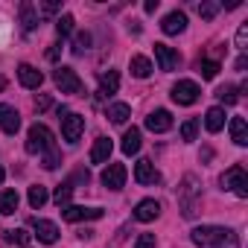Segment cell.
<instances>
[{"instance_id": "1", "label": "cell", "mask_w": 248, "mask_h": 248, "mask_svg": "<svg viewBox=\"0 0 248 248\" xmlns=\"http://www.w3.org/2000/svg\"><path fill=\"white\" fill-rule=\"evenodd\" d=\"M193 242L199 248H236L239 245V236L231 231V228H219V225H202V228H193Z\"/></svg>"}, {"instance_id": "2", "label": "cell", "mask_w": 248, "mask_h": 248, "mask_svg": "<svg viewBox=\"0 0 248 248\" xmlns=\"http://www.w3.org/2000/svg\"><path fill=\"white\" fill-rule=\"evenodd\" d=\"M178 204H181L184 219H196V213L202 207V190H199V178L196 175H187L184 184L178 187Z\"/></svg>"}, {"instance_id": "3", "label": "cell", "mask_w": 248, "mask_h": 248, "mask_svg": "<svg viewBox=\"0 0 248 248\" xmlns=\"http://www.w3.org/2000/svg\"><path fill=\"white\" fill-rule=\"evenodd\" d=\"M50 149H56L53 132H50L47 126H41V123L30 126V132H27V152H30V155H44V152H50Z\"/></svg>"}, {"instance_id": "4", "label": "cell", "mask_w": 248, "mask_h": 248, "mask_svg": "<svg viewBox=\"0 0 248 248\" xmlns=\"http://www.w3.org/2000/svg\"><path fill=\"white\" fill-rule=\"evenodd\" d=\"M219 184H222V190H231V193H236L239 199H248V175H245V170L236 164V167H231L222 178H219Z\"/></svg>"}, {"instance_id": "5", "label": "cell", "mask_w": 248, "mask_h": 248, "mask_svg": "<svg viewBox=\"0 0 248 248\" xmlns=\"http://www.w3.org/2000/svg\"><path fill=\"white\" fill-rule=\"evenodd\" d=\"M85 132V117L82 114H73V111H64L62 114V138L67 143H76Z\"/></svg>"}, {"instance_id": "6", "label": "cell", "mask_w": 248, "mask_h": 248, "mask_svg": "<svg viewBox=\"0 0 248 248\" xmlns=\"http://www.w3.org/2000/svg\"><path fill=\"white\" fill-rule=\"evenodd\" d=\"M53 82L59 85V91L62 93H82L85 88H82V79L76 76V70H70V67H56V73H53Z\"/></svg>"}, {"instance_id": "7", "label": "cell", "mask_w": 248, "mask_h": 248, "mask_svg": "<svg viewBox=\"0 0 248 248\" xmlns=\"http://www.w3.org/2000/svg\"><path fill=\"white\" fill-rule=\"evenodd\" d=\"M199 85L193 82V79H181L175 88H172V102H178V105H193L196 99H199Z\"/></svg>"}, {"instance_id": "8", "label": "cell", "mask_w": 248, "mask_h": 248, "mask_svg": "<svg viewBox=\"0 0 248 248\" xmlns=\"http://www.w3.org/2000/svg\"><path fill=\"white\" fill-rule=\"evenodd\" d=\"M126 167L123 164H108L105 170H102V175H99V181L108 187V190H123V184H126Z\"/></svg>"}, {"instance_id": "9", "label": "cell", "mask_w": 248, "mask_h": 248, "mask_svg": "<svg viewBox=\"0 0 248 248\" xmlns=\"http://www.w3.org/2000/svg\"><path fill=\"white\" fill-rule=\"evenodd\" d=\"M135 181L138 184H161V172L155 170V164L149 158H140L135 164Z\"/></svg>"}, {"instance_id": "10", "label": "cell", "mask_w": 248, "mask_h": 248, "mask_svg": "<svg viewBox=\"0 0 248 248\" xmlns=\"http://www.w3.org/2000/svg\"><path fill=\"white\" fill-rule=\"evenodd\" d=\"M146 129H149V132H155V135H164V132H170V129H172V114H170L167 108H158V111H152V114L146 117Z\"/></svg>"}, {"instance_id": "11", "label": "cell", "mask_w": 248, "mask_h": 248, "mask_svg": "<svg viewBox=\"0 0 248 248\" xmlns=\"http://www.w3.org/2000/svg\"><path fill=\"white\" fill-rule=\"evenodd\" d=\"M64 219L67 222H93V219H102V207H79V204H70V207H64Z\"/></svg>"}, {"instance_id": "12", "label": "cell", "mask_w": 248, "mask_h": 248, "mask_svg": "<svg viewBox=\"0 0 248 248\" xmlns=\"http://www.w3.org/2000/svg\"><path fill=\"white\" fill-rule=\"evenodd\" d=\"M155 59H158V67L167 70V73L181 64V56H178L172 47H167V44H155Z\"/></svg>"}, {"instance_id": "13", "label": "cell", "mask_w": 248, "mask_h": 248, "mask_svg": "<svg viewBox=\"0 0 248 248\" xmlns=\"http://www.w3.org/2000/svg\"><path fill=\"white\" fill-rule=\"evenodd\" d=\"M32 231H35L38 242H44V245H53L59 239V228L50 219H32Z\"/></svg>"}, {"instance_id": "14", "label": "cell", "mask_w": 248, "mask_h": 248, "mask_svg": "<svg viewBox=\"0 0 248 248\" xmlns=\"http://www.w3.org/2000/svg\"><path fill=\"white\" fill-rule=\"evenodd\" d=\"M18 79H21V85L30 88V91H38V88L44 85V73H41L38 67H32V64H21V67H18Z\"/></svg>"}, {"instance_id": "15", "label": "cell", "mask_w": 248, "mask_h": 248, "mask_svg": "<svg viewBox=\"0 0 248 248\" xmlns=\"http://www.w3.org/2000/svg\"><path fill=\"white\" fill-rule=\"evenodd\" d=\"M0 129H3L6 135H15L21 129V114L12 105H0Z\"/></svg>"}, {"instance_id": "16", "label": "cell", "mask_w": 248, "mask_h": 248, "mask_svg": "<svg viewBox=\"0 0 248 248\" xmlns=\"http://www.w3.org/2000/svg\"><path fill=\"white\" fill-rule=\"evenodd\" d=\"M161 30H164V35H178V32H184L187 30V15L184 12H170L164 21H161Z\"/></svg>"}, {"instance_id": "17", "label": "cell", "mask_w": 248, "mask_h": 248, "mask_svg": "<svg viewBox=\"0 0 248 248\" xmlns=\"http://www.w3.org/2000/svg\"><path fill=\"white\" fill-rule=\"evenodd\" d=\"M111 152H114L111 138H96L93 140V149H91V164H108Z\"/></svg>"}, {"instance_id": "18", "label": "cell", "mask_w": 248, "mask_h": 248, "mask_svg": "<svg viewBox=\"0 0 248 248\" xmlns=\"http://www.w3.org/2000/svg\"><path fill=\"white\" fill-rule=\"evenodd\" d=\"M158 216H161V204H158L155 199L138 202V207H135V219H138V222H152V219H158Z\"/></svg>"}, {"instance_id": "19", "label": "cell", "mask_w": 248, "mask_h": 248, "mask_svg": "<svg viewBox=\"0 0 248 248\" xmlns=\"http://www.w3.org/2000/svg\"><path fill=\"white\" fill-rule=\"evenodd\" d=\"M228 129H231V140H233L236 146H248V123H245L242 117H231Z\"/></svg>"}, {"instance_id": "20", "label": "cell", "mask_w": 248, "mask_h": 248, "mask_svg": "<svg viewBox=\"0 0 248 248\" xmlns=\"http://www.w3.org/2000/svg\"><path fill=\"white\" fill-rule=\"evenodd\" d=\"M117 88H120V73L117 70L99 73V96H111V93H117Z\"/></svg>"}, {"instance_id": "21", "label": "cell", "mask_w": 248, "mask_h": 248, "mask_svg": "<svg viewBox=\"0 0 248 248\" xmlns=\"http://www.w3.org/2000/svg\"><path fill=\"white\" fill-rule=\"evenodd\" d=\"M140 140H143V138H140V129L132 126L126 135H123V143H120V146H123V152H126V155H138V152H140Z\"/></svg>"}, {"instance_id": "22", "label": "cell", "mask_w": 248, "mask_h": 248, "mask_svg": "<svg viewBox=\"0 0 248 248\" xmlns=\"http://www.w3.org/2000/svg\"><path fill=\"white\" fill-rule=\"evenodd\" d=\"M204 126H207V132H222L225 129V111L222 108H207V114H204Z\"/></svg>"}, {"instance_id": "23", "label": "cell", "mask_w": 248, "mask_h": 248, "mask_svg": "<svg viewBox=\"0 0 248 248\" xmlns=\"http://www.w3.org/2000/svg\"><path fill=\"white\" fill-rule=\"evenodd\" d=\"M21 27L24 32H32L38 27V9L32 3H21Z\"/></svg>"}, {"instance_id": "24", "label": "cell", "mask_w": 248, "mask_h": 248, "mask_svg": "<svg viewBox=\"0 0 248 248\" xmlns=\"http://www.w3.org/2000/svg\"><path fill=\"white\" fill-rule=\"evenodd\" d=\"M129 70H132V76H135V79H146V76L152 73V62H149L146 56H132Z\"/></svg>"}, {"instance_id": "25", "label": "cell", "mask_w": 248, "mask_h": 248, "mask_svg": "<svg viewBox=\"0 0 248 248\" xmlns=\"http://www.w3.org/2000/svg\"><path fill=\"white\" fill-rule=\"evenodd\" d=\"M129 117H132V108H129L126 102H111V105H108V120L117 123V126H123Z\"/></svg>"}, {"instance_id": "26", "label": "cell", "mask_w": 248, "mask_h": 248, "mask_svg": "<svg viewBox=\"0 0 248 248\" xmlns=\"http://www.w3.org/2000/svg\"><path fill=\"white\" fill-rule=\"evenodd\" d=\"M18 193L15 190H0V213H15L18 210Z\"/></svg>"}, {"instance_id": "27", "label": "cell", "mask_w": 248, "mask_h": 248, "mask_svg": "<svg viewBox=\"0 0 248 248\" xmlns=\"http://www.w3.org/2000/svg\"><path fill=\"white\" fill-rule=\"evenodd\" d=\"M70 193H73V184H70V181H64V184H59V187H56L53 202L64 210V207H70Z\"/></svg>"}, {"instance_id": "28", "label": "cell", "mask_w": 248, "mask_h": 248, "mask_svg": "<svg viewBox=\"0 0 248 248\" xmlns=\"http://www.w3.org/2000/svg\"><path fill=\"white\" fill-rule=\"evenodd\" d=\"M27 199H30V207H35V210H38V207H44V204H47V199H50V196H47V187H41V184H32Z\"/></svg>"}, {"instance_id": "29", "label": "cell", "mask_w": 248, "mask_h": 248, "mask_svg": "<svg viewBox=\"0 0 248 248\" xmlns=\"http://www.w3.org/2000/svg\"><path fill=\"white\" fill-rule=\"evenodd\" d=\"M30 239H32V236H30L24 228H12V231H6V242H12V245H21V248H24V245H30Z\"/></svg>"}, {"instance_id": "30", "label": "cell", "mask_w": 248, "mask_h": 248, "mask_svg": "<svg viewBox=\"0 0 248 248\" xmlns=\"http://www.w3.org/2000/svg\"><path fill=\"white\" fill-rule=\"evenodd\" d=\"M73 15H62L59 21H56V32H59V38H67L70 32H73Z\"/></svg>"}, {"instance_id": "31", "label": "cell", "mask_w": 248, "mask_h": 248, "mask_svg": "<svg viewBox=\"0 0 248 248\" xmlns=\"http://www.w3.org/2000/svg\"><path fill=\"white\" fill-rule=\"evenodd\" d=\"M199 135V120H184V126H181V140H196Z\"/></svg>"}, {"instance_id": "32", "label": "cell", "mask_w": 248, "mask_h": 248, "mask_svg": "<svg viewBox=\"0 0 248 248\" xmlns=\"http://www.w3.org/2000/svg\"><path fill=\"white\" fill-rule=\"evenodd\" d=\"M199 73H202L204 79H216V73H219V62H210V59L199 62Z\"/></svg>"}, {"instance_id": "33", "label": "cell", "mask_w": 248, "mask_h": 248, "mask_svg": "<svg viewBox=\"0 0 248 248\" xmlns=\"http://www.w3.org/2000/svg\"><path fill=\"white\" fill-rule=\"evenodd\" d=\"M216 96H219V102H225V105H233V102L239 99L233 85H225V88H219V91H216Z\"/></svg>"}, {"instance_id": "34", "label": "cell", "mask_w": 248, "mask_h": 248, "mask_svg": "<svg viewBox=\"0 0 248 248\" xmlns=\"http://www.w3.org/2000/svg\"><path fill=\"white\" fill-rule=\"evenodd\" d=\"M88 47H91V35H88V32H76V38H73V53L82 56Z\"/></svg>"}, {"instance_id": "35", "label": "cell", "mask_w": 248, "mask_h": 248, "mask_svg": "<svg viewBox=\"0 0 248 248\" xmlns=\"http://www.w3.org/2000/svg\"><path fill=\"white\" fill-rule=\"evenodd\" d=\"M219 9H222V3H216V0H207V3H202V6H199V15H202L204 21H210Z\"/></svg>"}, {"instance_id": "36", "label": "cell", "mask_w": 248, "mask_h": 248, "mask_svg": "<svg viewBox=\"0 0 248 248\" xmlns=\"http://www.w3.org/2000/svg\"><path fill=\"white\" fill-rule=\"evenodd\" d=\"M59 164H62V155H59L56 149H50V152H44V161H41V167H44V170H56Z\"/></svg>"}, {"instance_id": "37", "label": "cell", "mask_w": 248, "mask_h": 248, "mask_svg": "<svg viewBox=\"0 0 248 248\" xmlns=\"http://www.w3.org/2000/svg\"><path fill=\"white\" fill-rule=\"evenodd\" d=\"M155 245H158L155 233H140V236L135 239V248H155Z\"/></svg>"}, {"instance_id": "38", "label": "cell", "mask_w": 248, "mask_h": 248, "mask_svg": "<svg viewBox=\"0 0 248 248\" xmlns=\"http://www.w3.org/2000/svg\"><path fill=\"white\" fill-rule=\"evenodd\" d=\"M245 44H248V24H242V27L236 30V47L245 50Z\"/></svg>"}, {"instance_id": "39", "label": "cell", "mask_w": 248, "mask_h": 248, "mask_svg": "<svg viewBox=\"0 0 248 248\" xmlns=\"http://www.w3.org/2000/svg\"><path fill=\"white\" fill-rule=\"evenodd\" d=\"M50 105H53V99H50V96H47V93H44V96H38V99H35V111H47V108H50Z\"/></svg>"}, {"instance_id": "40", "label": "cell", "mask_w": 248, "mask_h": 248, "mask_svg": "<svg viewBox=\"0 0 248 248\" xmlns=\"http://www.w3.org/2000/svg\"><path fill=\"white\" fill-rule=\"evenodd\" d=\"M59 56H62V44H53V47L47 50V59H50V62H59Z\"/></svg>"}, {"instance_id": "41", "label": "cell", "mask_w": 248, "mask_h": 248, "mask_svg": "<svg viewBox=\"0 0 248 248\" xmlns=\"http://www.w3.org/2000/svg\"><path fill=\"white\" fill-rule=\"evenodd\" d=\"M41 12L44 15H56L59 12V3H41Z\"/></svg>"}, {"instance_id": "42", "label": "cell", "mask_w": 248, "mask_h": 248, "mask_svg": "<svg viewBox=\"0 0 248 248\" xmlns=\"http://www.w3.org/2000/svg\"><path fill=\"white\" fill-rule=\"evenodd\" d=\"M143 9H146V12H155V9H158V0H146Z\"/></svg>"}, {"instance_id": "43", "label": "cell", "mask_w": 248, "mask_h": 248, "mask_svg": "<svg viewBox=\"0 0 248 248\" xmlns=\"http://www.w3.org/2000/svg\"><path fill=\"white\" fill-rule=\"evenodd\" d=\"M245 64H248V62H245V56H239V59H236V70H245Z\"/></svg>"}, {"instance_id": "44", "label": "cell", "mask_w": 248, "mask_h": 248, "mask_svg": "<svg viewBox=\"0 0 248 248\" xmlns=\"http://www.w3.org/2000/svg\"><path fill=\"white\" fill-rule=\"evenodd\" d=\"M6 88V76H0V91H3Z\"/></svg>"}, {"instance_id": "45", "label": "cell", "mask_w": 248, "mask_h": 248, "mask_svg": "<svg viewBox=\"0 0 248 248\" xmlns=\"http://www.w3.org/2000/svg\"><path fill=\"white\" fill-rule=\"evenodd\" d=\"M3 175H6V172H3V170H0V181H3Z\"/></svg>"}]
</instances>
